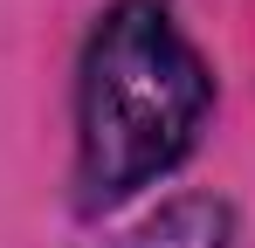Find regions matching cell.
<instances>
[{"label": "cell", "mask_w": 255, "mask_h": 248, "mask_svg": "<svg viewBox=\"0 0 255 248\" xmlns=\"http://www.w3.org/2000/svg\"><path fill=\"white\" fill-rule=\"evenodd\" d=\"M111 248H249V235H242V221H235L228 200L179 193V200H166L159 214H145L125 242H111Z\"/></svg>", "instance_id": "7a4b0ae2"}, {"label": "cell", "mask_w": 255, "mask_h": 248, "mask_svg": "<svg viewBox=\"0 0 255 248\" xmlns=\"http://www.w3.org/2000/svg\"><path fill=\"white\" fill-rule=\"evenodd\" d=\"M214 76L172 0H111L76 76V200L90 214L131 200L193 152Z\"/></svg>", "instance_id": "6da1fadb"}]
</instances>
